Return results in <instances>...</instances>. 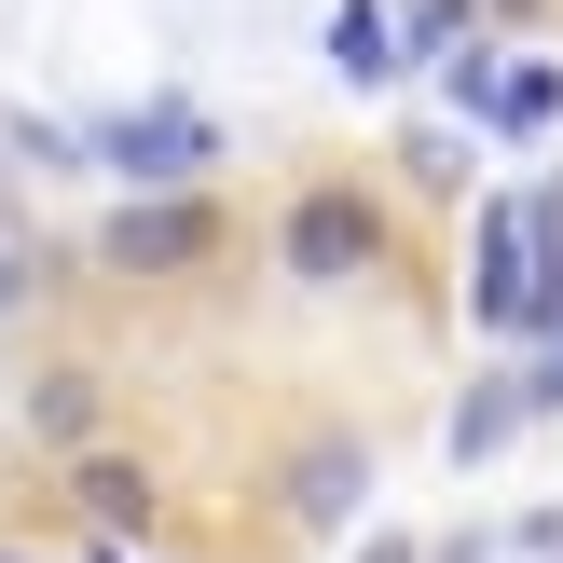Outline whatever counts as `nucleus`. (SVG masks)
Returning a JSON list of instances; mask_svg holds the SVG:
<instances>
[{
    "label": "nucleus",
    "mask_w": 563,
    "mask_h": 563,
    "mask_svg": "<svg viewBox=\"0 0 563 563\" xmlns=\"http://www.w3.org/2000/svg\"><path fill=\"white\" fill-rule=\"evenodd\" d=\"M467 317H482L495 344L550 330V247H537V192H482V220H467Z\"/></svg>",
    "instance_id": "f257e3e1"
},
{
    "label": "nucleus",
    "mask_w": 563,
    "mask_h": 563,
    "mask_svg": "<svg viewBox=\"0 0 563 563\" xmlns=\"http://www.w3.org/2000/svg\"><path fill=\"white\" fill-rule=\"evenodd\" d=\"M82 152H97L110 179H137V192H192V179L220 165V124H207L192 97H137V110H97Z\"/></svg>",
    "instance_id": "f03ea898"
},
{
    "label": "nucleus",
    "mask_w": 563,
    "mask_h": 563,
    "mask_svg": "<svg viewBox=\"0 0 563 563\" xmlns=\"http://www.w3.org/2000/svg\"><path fill=\"white\" fill-rule=\"evenodd\" d=\"M275 262L317 275V289H344V275H372V262H385V207H372V192H344V179L289 192V220H275Z\"/></svg>",
    "instance_id": "7ed1b4c3"
},
{
    "label": "nucleus",
    "mask_w": 563,
    "mask_h": 563,
    "mask_svg": "<svg viewBox=\"0 0 563 563\" xmlns=\"http://www.w3.org/2000/svg\"><path fill=\"white\" fill-rule=\"evenodd\" d=\"M220 247V220H207V192H137V207H110V234H97V262L110 275H192Z\"/></svg>",
    "instance_id": "20e7f679"
},
{
    "label": "nucleus",
    "mask_w": 563,
    "mask_h": 563,
    "mask_svg": "<svg viewBox=\"0 0 563 563\" xmlns=\"http://www.w3.org/2000/svg\"><path fill=\"white\" fill-rule=\"evenodd\" d=\"M330 69H344V82H399L412 69L399 14H385V0H344V14H330Z\"/></svg>",
    "instance_id": "39448f33"
},
{
    "label": "nucleus",
    "mask_w": 563,
    "mask_h": 563,
    "mask_svg": "<svg viewBox=\"0 0 563 563\" xmlns=\"http://www.w3.org/2000/svg\"><path fill=\"white\" fill-rule=\"evenodd\" d=\"M357 482H372V454H357V440H317V454L289 467V509L302 522H357Z\"/></svg>",
    "instance_id": "423d86ee"
},
{
    "label": "nucleus",
    "mask_w": 563,
    "mask_h": 563,
    "mask_svg": "<svg viewBox=\"0 0 563 563\" xmlns=\"http://www.w3.org/2000/svg\"><path fill=\"white\" fill-rule=\"evenodd\" d=\"M509 427H537V399H522L509 372H495V385H467V399H454V454H467V467H482V454H509Z\"/></svg>",
    "instance_id": "0eeeda50"
},
{
    "label": "nucleus",
    "mask_w": 563,
    "mask_h": 563,
    "mask_svg": "<svg viewBox=\"0 0 563 563\" xmlns=\"http://www.w3.org/2000/svg\"><path fill=\"white\" fill-rule=\"evenodd\" d=\"M69 482H82V509H97L110 537H137V522H152V467H124V454H82Z\"/></svg>",
    "instance_id": "6e6552de"
},
{
    "label": "nucleus",
    "mask_w": 563,
    "mask_h": 563,
    "mask_svg": "<svg viewBox=\"0 0 563 563\" xmlns=\"http://www.w3.org/2000/svg\"><path fill=\"white\" fill-rule=\"evenodd\" d=\"M550 110H563V69H495V110H482V124H509V137H537Z\"/></svg>",
    "instance_id": "1a4fd4ad"
},
{
    "label": "nucleus",
    "mask_w": 563,
    "mask_h": 563,
    "mask_svg": "<svg viewBox=\"0 0 563 563\" xmlns=\"http://www.w3.org/2000/svg\"><path fill=\"white\" fill-rule=\"evenodd\" d=\"M27 427H42V440H82V427H97V385H82V372H42V385H27Z\"/></svg>",
    "instance_id": "9d476101"
},
{
    "label": "nucleus",
    "mask_w": 563,
    "mask_h": 563,
    "mask_svg": "<svg viewBox=\"0 0 563 563\" xmlns=\"http://www.w3.org/2000/svg\"><path fill=\"white\" fill-rule=\"evenodd\" d=\"M0 137H14L27 165H97V152H82V137H69V124H42V110H14V124H0Z\"/></svg>",
    "instance_id": "9b49d317"
},
{
    "label": "nucleus",
    "mask_w": 563,
    "mask_h": 563,
    "mask_svg": "<svg viewBox=\"0 0 563 563\" xmlns=\"http://www.w3.org/2000/svg\"><path fill=\"white\" fill-rule=\"evenodd\" d=\"M522 399H537V412H563V317L537 330V372H522Z\"/></svg>",
    "instance_id": "f8f14e48"
},
{
    "label": "nucleus",
    "mask_w": 563,
    "mask_h": 563,
    "mask_svg": "<svg viewBox=\"0 0 563 563\" xmlns=\"http://www.w3.org/2000/svg\"><path fill=\"white\" fill-rule=\"evenodd\" d=\"M495 14H522V0H495Z\"/></svg>",
    "instance_id": "ddd939ff"
},
{
    "label": "nucleus",
    "mask_w": 563,
    "mask_h": 563,
    "mask_svg": "<svg viewBox=\"0 0 563 563\" xmlns=\"http://www.w3.org/2000/svg\"><path fill=\"white\" fill-rule=\"evenodd\" d=\"M0 563H27V550H0Z\"/></svg>",
    "instance_id": "4468645a"
}]
</instances>
